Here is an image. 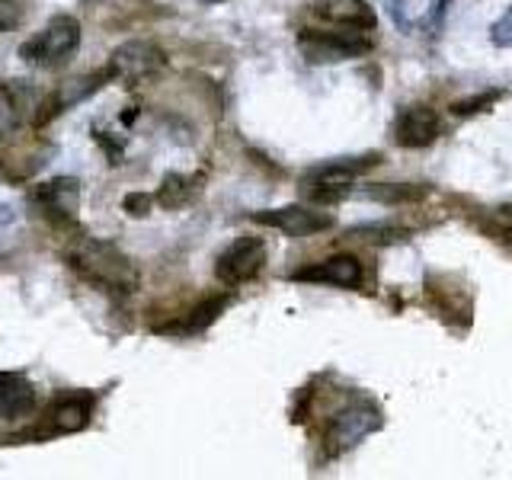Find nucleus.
I'll return each mask as SVG.
<instances>
[{"label": "nucleus", "mask_w": 512, "mask_h": 480, "mask_svg": "<svg viewBox=\"0 0 512 480\" xmlns=\"http://www.w3.org/2000/svg\"><path fill=\"white\" fill-rule=\"evenodd\" d=\"M266 263V244L260 237H237L234 244L218 256L215 263V279L221 285H244L250 279L260 276V269Z\"/></svg>", "instance_id": "obj_5"}, {"label": "nucleus", "mask_w": 512, "mask_h": 480, "mask_svg": "<svg viewBox=\"0 0 512 480\" xmlns=\"http://www.w3.org/2000/svg\"><path fill=\"white\" fill-rule=\"evenodd\" d=\"M186 199H189V180L180 173H167L157 189V202L164 208H180Z\"/></svg>", "instance_id": "obj_18"}, {"label": "nucleus", "mask_w": 512, "mask_h": 480, "mask_svg": "<svg viewBox=\"0 0 512 480\" xmlns=\"http://www.w3.org/2000/svg\"><path fill=\"white\" fill-rule=\"evenodd\" d=\"M292 282H327V285H340V288H359L362 285V263L356 256L340 253V256H330L324 263H314V266H301L295 269Z\"/></svg>", "instance_id": "obj_9"}, {"label": "nucleus", "mask_w": 512, "mask_h": 480, "mask_svg": "<svg viewBox=\"0 0 512 480\" xmlns=\"http://www.w3.org/2000/svg\"><path fill=\"white\" fill-rule=\"evenodd\" d=\"M164 52L154 45V42H144V39H132L119 45L116 52L109 58V74L112 80H122V84H138V80L151 77L154 71L164 68Z\"/></svg>", "instance_id": "obj_7"}, {"label": "nucleus", "mask_w": 512, "mask_h": 480, "mask_svg": "<svg viewBox=\"0 0 512 480\" xmlns=\"http://www.w3.org/2000/svg\"><path fill=\"white\" fill-rule=\"evenodd\" d=\"M381 410L368 400H352L349 407H343L340 413H333V420L327 426V452L330 455H343L349 448H356L365 436L381 429Z\"/></svg>", "instance_id": "obj_3"}, {"label": "nucleus", "mask_w": 512, "mask_h": 480, "mask_svg": "<svg viewBox=\"0 0 512 480\" xmlns=\"http://www.w3.org/2000/svg\"><path fill=\"white\" fill-rule=\"evenodd\" d=\"M349 237H359L365 244H404V240H410V231L391 221H375V224H362V228L349 231Z\"/></svg>", "instance_id": "obj_16"}, {"label": "nucleus", "mask_w": 512, "mask_h": 480, "mask_svg": "<svg viewBox=\"0 0 512 480\" xmlns=\"http://www.w3.org/2000/svg\"><path fill=\"white\" fill-rule=\"evenodd\" d=\"M496 221H500L503 228H506V234L512 237V205H503L500 212H496Z\"/></svg>", "instance_id": "obj_24"}, {"label": "nucleus", "mask_w": 512, "mask_h": 480, "mask_svg": "<svg viewBox=\"0 0 512 480\" xmlns=\"http://www.w3.org/2000/svg\"><path fill=\"white\" fill-rule=\"evenodd\" d=\"M391 4V13H394V20H397V26H404V29H410V20H407V10H416L420 7V0H388Z\"/></svg>", "instance_id": "obj_23"}, {"label": "nucleus", "mask_w": 512, "mask_h": 480, "mask_svg": "<svg viewBox=\"0 0 512 480\" xmlns=\"http://www.w3.org/2000/svg\"><path fill=\"white\" fill-rule=\"evenodd\" d=\"M250 218L266 224V228H276L288 237H311V234L333 228L330 215L314 212V208H304V205H285V208H272V212H253Z\"/></svg>", "instance_id": "obj_8"}, {"label": "nucleus", "mask_w": 512, "mask_h": 480, "mask_svg": "<svg viewBox=\"0 0 512 480\" xmlns=\"http://www.w3.org/2000/svg\"><path fill=\"white\" fill-rule=\"evenodd\" d=\"M439 138V116L429 106H410L394 122V141L400 148H426Z\"/></svg>", "instance_id": "obj_10"}, {"label": "nucleus", "mask_w": 512, "mask_h": 480, "mask_svg": "<svg viewBox=\"0 0 512 480\" xmlns=\"http://www.w3.org/2000/svg\"><path fill=\"white\" fill-rule=\"evenodd\" d=\"M317 16L343 29H375V10L365 0H327V4L317 7Z\"/></svg>", "instance_id": "obj_13"}, {"label": "nucleus", "mask_w": 512, "mask_h": 480, "mask_svg": "<svg viewBox=\"0 0 512 480\" xmlns=\"http://www.w3.org/2000/svg\"><path fill=\"white\" fill-rule=\"evenodd\" d=\"M496 100H500V90H487V93L474 96V100H461V103H455L452 112H455V116H477L480 109H484V106H493Z\"/></svg>", "instance_id": "obj_20"}, {"label": "nucleus", "mask_w": 512, "mask_h": 480, "mask_svg": "<svg viewBox=\"0 0 512 480\" xmlns=\"http://www.w3.org/2000/svg\"><path fill=\"white\" fill-rule=\"evenodd\" d=\"M301 52L308 55V61H346L359 58L368 52V39L362 29H330V32H301Z\"/></svg>", "instance_id": "obj_4"}, {"label": "nucleus", "mask_w": 512, "mask_h": 480, "mask_svg": "<svg viewBox=\"0 0 512 480\" xmlns=\"http://www.w3.org/2000/svg\"><path fill=\"white\" fill-rule=\"evenodd\" d=\"M151 196H144V192H135V196H128L125 199V212L128 215H135V218H144L148 215V208H151Z\"/></svg>", "instance_id": "obj_22"}, {"label": "nucleus", "mask_w": 512, "mask_h": 480, "mask_svg": "<svg viewBox=\"0 0 512 480\" xmlns=\"http://www.w3.org/2000/svg\"><path fill=\"white\" fill-rule=\"evenodd\" d=\"M36 202L42 212L58 221V224H68L74 221L77 212V202H80V183L68 180V176H58V180H48L36 189Z\"/></svg>", "instance_id": "obj_11"}, {"label": "nucleus", "mask_w": 512, "mask_h": 480, "mask_svg": "<svg viewBox=\"0 0 512 480\" xmlns=\"http://www.w3.org/2000/svg\"><path fill=\"white\" fill-rule=\"evenodd\" d=\"M228 308V295H218V298H208L202 301L199 308H192L183 320H176V324H164V327H157V333H164V336H189V333H202L205 327H212L218 314Z\"/></svg>", "instance_id": "obj_14"}, {"label": "nucleus", "mask_w": 512, "mask_h": 480, "mask_svg": "<svg viewBox=\"0 0 512 480\" xmlns=\"http://www.w3.org/2000/svg\"><path fill=\"white\" fill-rule=\"evenodd\" d=\"M80 48V23L74 16H52L36 36L20 45V58L36 68H58Z\"/></svg>", "instance_id": "obj_2"}, {"label": "nucleus", "mask_w": 512, "mask_h": 480, "mask_svg": "<svg viewBox=\"0 0 512 480\" xmlns=\"http://www.w3.org/2000/svg\"><path fill=\"white\" fill-rule=\"evenodd\" d=\"M490 39L500 48H512V7H509V13L503 16V20L490 29Z\"/></svg>", "instance_id": "obj_21"}, {"label": "nucleus", "mask_w": 512, "mask_h": 480, "mask_svg": "<svg viewBox=\"0 0 512 480\" xmlns=\"http://www.w3.org/2000/svg\"><path fill=\"white\" fill-rule=\"evenodd\" d=\"M381 164L378 154H362V157H343V160H330V164H320L308 170L304 180H333V183H349L352 176H359L365 170H372Z\"/></svg>", "instance_id": "obj_15"}, {"label": "nucleus", "mask_w": 512, "mask_h": 480, "mask_svg": "<svg viewBox=\"0 0 512 480\" xmlns=\"http://www.w3.org/2000/svg\"><path fill=\"white\" fill-rule=\"evenodd\" d=\"M93 407H96V394H87V391H74V394L55 397L36 436H42V439L45 436H71V432L87 429Z\"/></svg>", "instance_id": "obj_6"}, {"label": "nucleus", "mask_w": 512, "mask_h": 480, "mask_svg": "<svg viewBox=\"0 0 512 480\" xmlns=\"http://www.w3.org/2000/svg\"><path fill=\"white\" fill-rule=\"evenodd\" d=\"M68 263L80 279H87L106 295L128 298L138 288V269L128 256L109 240L80 237L68 250Z\"/></svg>", "instance_id": "obj_1"}, {"label": "nucleus", "mask_w": 512, "mask_h": 480, "mask_svg": "<svg viewBox=\"0 0 512 480\" xmlns=\"http://www.w3.org/2000/svg\"><path fill=\"white\" fill-rule=\"evenodd\" d=\"M426 189H416V186H388V183H378V186H368L365 196L384 202V205H400V202H416L423 199Z\"/></svg>", "instance_id": "obj_17"}, {"label": "nucleus", "mask_w": 512, "mask_h": 480, "mask_svg": "<svg viewBox=\"0 0 512 480\" xmlns=\"http://www.w3.org/2000/svg\"><path fill=\"white\" fill-rule=\"evenodd\" d=\"M205 4H218V0H205Z\"/></svg>", "instance_id": "obj_25"}, {"label": "nucleus", "mask_w": 512, "mask_h": 480, "mask_svg": "<svg viewBox=\"0 0 512 480\" xmlns=\"http://www.w3.org/2000/svg\"><path fill=\"white\" fill-rule=\"evenodd\" d=\"M32 0H0V32H10L16 29L29 13Z\"/></svg>", "instance_id": "obj_19"}, {"label": "nucleus", "mask_w": 512, "mask_h": 480, "mask_svg": "<svg viewBox=\"0 0 512 480\" xmlns=\"http://www.w3.org/2000/svg\"><path fill=\"white\" fill-rule=\"evenodd\" d=\"M36 407V388L23 372H0V420H20Z\"/></svg>", "instance_id": "obj_12"}]
</instances>
